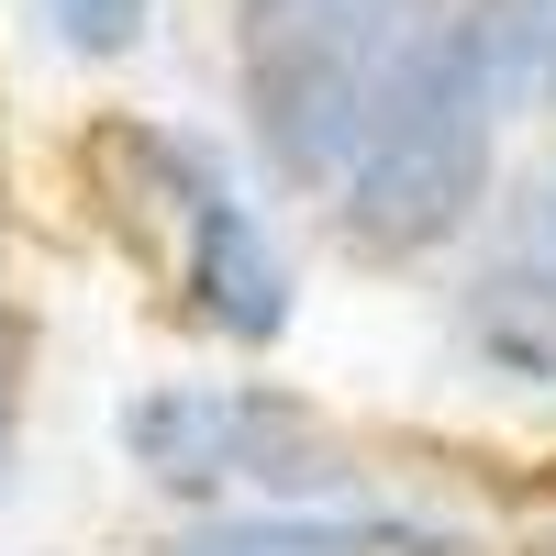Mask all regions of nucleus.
<instances>
[{
	"label": "nucleus",
	"mask_w": 556,
	"mask_h": 556,
	"mask_svg": "<svg viewBox=\"0 0 556 556\" xmlns=\"http://www.w3.org/2000/svg\"><path fill=\"white\" fill-rule=\"evenodd\" d=\"M156 12H167V0H34L45 45H56V56H78V67H123V56H146Z\"/></svg>",
	"instance_id": "8"
},
{
	"label": "nucleus",
	"mask_w": 556,
	"mask_h": 556,
	"mask_svg": "<svg viewBox=\"0 0 556 556\" xmlns=\"http://www.w3.org/2000/svg\"><path fill=\"white\" fill-rule=\"evenodd\" d=\"M12 468H23V334L0 345V490H12Z\"/></svg>",
	"instance_id": "10"
},
{
	"label": "nucleus",
	"mask_w": 556,
	"mask_h": 556,
	"mask_svg": "<svg viewBox=\"0 0 556 556\" xmlns=\"http://www.w3.org/2000/svg\"><path fill=\"white\" fill-rule=\"evenodd\" d=\"M490 256L513 267V278H534V290H556V156L523 167L513 190H501V212H490Z\"/></svg>",
	"instance_id": "9"
},
{
	"label": "nucleus",
	"mask_w": 556,
	"mask_h": 556,
	"mask_svg": "<svg viewBox=\"0 0 556 556\" xmlns=\"http://www.w3.org/2000/svg\"><path fill=\"white\" fill-rule=\"evenodd\" d=\"M445 34H456V56H468L501 134L556 123V0H456Z\"/></svg>",
	"instance_id": "7"
},
{
	"label": "nucleus",
	"mask_w": 556,
	"mask_h": 556,
	"mask_svg": "<svg viewBox=\"0 0 556 556\" xmlns=\"http://www.w3.org/2000/svg\"><path fill=\"white\" fill-rule=\"evenodd\" d=\"M490 534L434 501H312V513H201L167 556H479Z\"/></svg>",
	"instance_id": "5"
},
{
	"label": "nucleus",
	"mask_w": 556,
	"mask_h": 556,
	"mask_svg": "<svg viewBox=\"0 0 556 556\" xmlns=\"http://www.w3.org/2000/svg\"><path fill=\"white\" fill-rule=\"evenodd\" d=\"M445 345H456L468 379L513 390V401H556V290L513 278L501 256H479L445 290Z\"/></svg>",
	"instance_id": "6"
},
{
	"label": "nucleus",
	"mask_w": 556,
	"mask_h": 556,
	"mask_svg": "<svg viewBox=\"0 0 556 556\" xmlns=\"http://www.w3.org/2000/svg\"><path fill=\"white\" fill-rule=\"evenodd\" d=\"M501 146H513V134L490 123L468 56H456V34L434 23V45L401 67V89L379 101L356 167L334 178V201H323L334 256L379 267V278H412V267L456 256L501 212Z\"/></svg>",
	"instance_id": "3"
},
{
	"label": "nucleus",
	"mask_w": 556,
	"mask_h": 556,
	"mask_svg": "<svg viewBox=\"0 0 556 556\" xmlns=\"http://www.w3.org/2000/svg\"><path fill=\"white\" fill-rule=\"evenodd\" d=\"M456 0H235V123L256 178L290 201H334L379 101L434 45Z\"/></svg>",
	"instance_id": "1"
},
{
	"label": "nucleus",
	"mask_w": 556,
	"mask_h": 556,
	"mask_svg": "<svg viewBox=\"0 0 556 556\" xmlns=\"http://www.w3.org/2000/svg\"><path fill=\"white\" fill-rule=\"evenodd\" d=\"M112 456L201 513H312L367 501V456L323 401L278 379H146L112 401Z\"/></svg>",
	"instance_id": "2"
},
{
	"label": "nucleus",
	"mask_w": 556,
	"mask_h": 556,
	"mask_svg": "<svg viewBox=\"0 0 556 556\" xmlns=\"http://www.w3.org/2000/svg\"><path fill=\"white\" fill-rule=\"evenodd\" d=\"M89 156L123 167V201L167 223V267H178V312L201 323L212 345L267 356L301 323V256L278 235V212L256 201V178L190 123H146L123 112L89 134Z\"/></svg>",
	"instance_id": "4"
},
{
	"label": "nucleus",
	"mask_w": 556,
	"mask_h": 556,
	"mask_svg": "<svg viewBox=\"0 0 556 556\" xmlns=\"http://www.w3.org/2000/svg\"><path fill=\"white\" fill-rule=\"evenodd\" d=\"M545 556H556V534H545Z\"/></svg>",
	"instance_id": "11"
}]
</instances>
